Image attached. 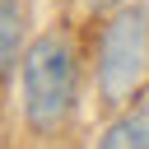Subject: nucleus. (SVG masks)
<instances>
[{"label": "nucleus", "mask_w": 149, "mask_h": 149, "mask_svg": "<svg viewBox=\"0 0 149 149\" xmlns=\"http://www.w3.org/2000/svg\"><path fill=\"white\" fill-rule=\"evenodd\" d=\"M102 144H107V149H126V144H149V102H144V107H135V112H126V116H116V121L107 126Z\"/></svg>", "instance_id": "7ed1b4c3"}, {"label": "nucleus", "mask_w": 149, "mask_h": 149, "mask_svg": "<svg viewBox=\"0 0 149 149\" xmlns=\"http://www.w3.org/2000/svg\"><path fill=\"white\" fill-rule=\"evenodd\" d=\"M19 23H23V19H19V0H5V61H0L5 74H9L14 61H19Z\"/></svg>", "instance_id": "20e7f679"}, {"label": "nucleus", "mask_w": 149, "mask_h": 149, "mask_svg": "<svg viewBox=\"0 0 149 149\" xmlns=\"http://www.w3.org/2000/svg\"><path fill=\"white\" fill-rule=\"evenodd\" d=\"M74 112V47L65 33H42L23 51V116L51 135Z\"/></svg>", "instance_id": "f257e3e1"}, {"label": "nucleus", "mask_w": 149, "mask_h": 149, "mask_svg": "<svg viewBox=\"0 0 149 149\" xmlns=\"http://www.w3.org/2000/svg\"><path fill=\"white\" fill-rule=\"evenodd\" d=\"M149 70V14L121 9L98 42V93L107 107H126Z\"/></svg>", "instance_id": "f03ea898"}, {"label": "nucleus", "mask_w": 149, "mask_h": 149, "mask_svg": "<svg viewBox=\"0 0 149 149\" xmlns=\"http://www.w3.org/2000/svg\"><path fill=\"white\" fill-rule=\"evenodd\" d=\"M84 5H88V9H93V14H98V9H112V5H116V0H84Z\"/></svg>", "instance_id": "39448f33"}]
</instances>
